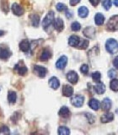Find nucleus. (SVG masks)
I'll list each match as a JSON object with an SVG mask.
<instances>
[{
  "label": "nucleus",
  "mask_w": 118,
  "mask_h": 135,
  "mask_svg": "<svg viewBox=\"0 0 118 135\" xmlns=\"http://www.w3.org/2000/svg\"><path fill=\"white\" fill-rule=\"evenodd\" d=\"M83 101H84V97L83 95H79L72 97V99H71L72 105H74L76 107H82L83 104Z\"/></svg>",
  "instance_id": "nucleus-4"
},
{
  "label": "nucleus",
  "mask_w": 118,
  "mask_h": 135,
  "mask_svg": "<svg viewBox=\"0 0 118 135\" xmlns=\"http://www.w3.org/2000/svg\"><path fill=\"white\" fill-rule=\"evenodd\" d=\"M80 28H81V25H80V24L78 22H77V21H75V22H73V24H72L71 25V29L72 31H78Z\"/></svg>",
  "instance_id": "nucleus-32"
},
{
  "label": "nucleus",
  "mask_w": 118,
  "mask_h": 135,
  "mask_svg": "<svg viewBox=\"0 0 118 135\" xmlns=\"http://www.w3.org/2000/svg\"><path fill=\"white\" fill-rule=\"evenodd\" d=\"M80 41V38L77 36H71L68 39V44L71 46H77L78 42Z\"/></svg>",
  "instance_id": "nucleus-21"
},
{
  "label": "nucleus",
  "mask_w": 118,
  "mask_h": 135,
  "mask_svg": "<svg viewBox=\"0 0 118 135\" xmlns=\"http://www.w3.org/2000/svg\"><path fill=\"white\" fill-rule=\"evenodd\" d=\"M107 29L111 31H116L118 30V15H114L109 20L107 23Z\"/></svg>",
  "instance_id": "nucleus-2"
},
{
  "label": "nucleus",
  "mask_w": 118,
  "mask_h": 135,
  "mask_svg": "<svg viewBox=\"0 0 118 135\" xmlns=\"http://www.w3.org/2000/svg\"><path fill=\"white\" fill-rule=\"evenodd\" d=\"M88 105L90 107V108H92L93 110H95V111H98L100 107V103L98 100L96 99H91L90 101H88Z\"/></svg>",
  "instance_id": "nucleus-14"
},
{
  "label": "nucleus",
  "mask_w": 118,
  "mask_h": 135,
  "mask_svg": "<svg viewBox=\"0 0 118 135\" xmlns=\"http://www.w3.org/2000/svg\"><path fill=\"white\" fill-rule=\"evenodd\" d=\"M80 2V0H70V5L72 6H75Z\"/></svg>",
  "instance_id": "nucleus-37"
},
{
  "label": "nucleus",
  "mask_w": 118,
  "mask_h": 135,
  "mask_svg": "<svg viewBox=\"0 0 118 135\" xmlns=\"http://www.w3.org/2000/svg\"><path fill=\"white\" fill-rule=\"evenodd\" d=\"M88 44H90V42H88V40H85V39H82L80 40L78 44V49H86L88 47Z\"/></svg>",
  "instance_id": "nucleus-27"
},
{
  "label": "nucleus",
  "mask_w": 118,
  "mask_h": 135,
  "mask_svg": "<svg viewBox=\"0 0 118 135\" xmlns=\"http://www.w3.org/2000/svg\"><path fill=\"white\" fill-rule=\"evenodd\" d=\"M78 16L81 17V18H85V17L88 16V9L84 6H82L78 8Z\"/></svg>",
  "instance_id": "nucleus-23"
},
{
  "label": "nucleus",
  "mask_w": 118,
  "mask_h": 135,
  "mask_svg": "<svg viewBox=\"0 0 118 135\" xmlns=\"http://www.w3.org/2000/svg\"><path fill=\"white\" fill-rule=\"evenodd\" d=\"M95 30L93 27H87L83 30V35L88 38H93L95 36Z\"/></svg>",
  "instance_id": "nucleus-15"
},
{
  "label": "nucleus",
  "mask_w": 118,
  "mask_h": 135,
  "mask_svg": "<svg viewBox=\"0 0 118 135\" xmlns=\"http://www.w3.org/2000/svg\"><path fill=\"white\" fill-rule=\"evenodd\" d=\"M12 11L13 13L15 15H18V16H20L24 14V8L21 7L20 5H19L18 3H13L12 4Z\"/></svg>",
  "instance_id": "nucleus-8"
},
{
  "label": "nucleus",
  "mask_w": 118,
  "mask_h": 135,
  "mask_svg": "<svg viewBox=\"0 0 118 135\" xmlns=\"http://www.w3.org/2000/svg\"><path fill=\"white\" fill-rule=\"evenodd\" d=\"M67 63V57L66 56H62L57 60L56 63V67L58 69H63L66 67Z\"/></svg>",
  "instance_id": "nucleus-7"
},
{
  "label": "nucleus",
  "mask_w": 118,
  "mask_h": 135,
  "mask_svg": "<svg viewBox=\"0 0 118 135\" xmlns=\"http://www.w3.org/2000/svg\"><path fill=\"white\" fill-rule=\"evenodd\" d=\"M17 99V95H16V93L14 91H9L8 92V102L11 103V104H14L15 101Z\"/></svg>",
  "instance_id": "nucleus-26"
},
{
  "label": "nucleus",
  "mask_w": 118,
  "mask_h": 135,
  "mask_svg": "<svg viewBox=\"0 0 118 135\" xmlns=\"http://www.w3.org/2000/svg\"><path fill=\"white\" fill-rule=\"evenodd\" d=\"M80 71H81L83 74H88V66L87 64H83L81 66V68H80Z\"/></svg>",
  "instance_id": "nucleus-35"
},
{
  "label": "nucleus",
  "mask_w": 118,
  "mask_h": 135,
  "mask_svg": "<svg viewBox=\"0 0 118 135\" xmlns=\"http://www.w3.org/2000/svg\"><path fill=\"white\" fill-rule=\"evenodd\" d=\"M67 80L71 83V84H76L78 82V76L77 74V73L74 71H70L67 73Z\"/></svg>",
  "instance_id": "nucleus-6"
},
{
  "label": "nucleus",
  "mask_w": 118,
  "mask_h": 135,
  "mask_svg": "<svg viewBox=\"0 0 118 135\" xmlns=\"http://www.w3.org/2000/svg\"><path fill=\"white\" fill-rule=\"evenodd\" d=\"M95 24L97 25H101L104 24L105 17H104V15L102 14H100V13H98V14L95 15Z\"/></svg>",
  "instance_id": "nucleus-24"
},
{
  "label": "nucleus",
  "mask_w": 118,
  "mask_h": 135,
  "mask_svg": "<svg viewBox=\"0 0 118 135\" xmlns=\"http://www.w3.org/2000/svg\"><path fill=\"white\" fill-rule=\"evenodd\" d=\"M110 86L113 91H118V79H113L110 84Z\"/></svg>",
  "instance_id": "nucleus-29"
},
{
  "label": "nucleus",
  "mask_w": 118,
  "mask_h": 135,
  "mask_svg": "<svg viewBox=\"0 0 118 135\" xmlns=\"http://www.w3.org/2000/svg\"><path fill=\"white\" fill-rule=\"evenodd\" d=\"M56 8H57V10L59 11V12H62V11H63V10H66V9H67L66 5H65V4L62 3H57V6H56Z\"/></svg>",
  "instance_id": "nucleus-33"
},
{
  "label": "nucleus",
  "mask_w": 118,
  "mask_h": 135,
  "mask_svg": "<svg viewBox=\"0 0 118 135\" xmlns=\"http://www.w3.org/2000/svg\"><path fill=\"white\" fill-rule=\"evenodd\" d=\"M4 35V31H0V36H2Z\"/></svg>",
  "instance_id": "nucleus-42"
},
{
  "label": "nucleus",
  "mask_w": 118,
  "mask_h": 135,
  "mask_svg": "<svg viewBox=\"0 0 118 135\" xmlns=\"http://www.w3.org/2000/svg\"><path fill=\"white\" fill-rule=\"evenodd\" d=\"M102 5L105 10H109L111 7V0H102Z\"/></svg>",
  "instance_id": "nucleus-31"
},
{
  "label": "nucleus",
  "mask_w": 118,
  "mask_h": 135,
  "mask_svg": "<svg viewBox=\"0 0 118 135\" xmlns=\"http://www.w3.org/2000/svg\"><path fill=\"white\" fill-rule=\"evenodd\" d=\"M51 57H52V53H51L50 51L48 49H44L43 51H42L40 58H41V61L46 62V61H47Z\"/></svg>",
  "instance_id": "nucleus-17"
},
{
  "label": "nucleus",
  "mask_w": 118,
  "mask_h": 135,
  "mask_svg": "<svg viewBox=\"0 0 118 135\" xmlns=\"http://www.w3.org/2000/svg\"><path fill=\"white\" fill-rule=\"evenodd\" d=\"M19 49L24 52H26L30 50V42L27 40H23L19 43Z\"/></svg>",
  "instance_id": "nucleus-19"
},
{
  "label": "nucleus",
  "mask_w": 118,
  "mask_h": 135,
  "mask_svg": "<svg viewBox=\"0 0 118 135\" xmlns=\"http://www.w3.org/2000/svg\"><path fill=\"white\" fill-rule=\"evenodd\" d=\"M73 94V89L68 84H65L62 87V95L66 97H70Z\"/></svg>",
  "instance_id": "nucleus-11"
},
{
  "label": "nucleus",
  "mask_w": 118,
  "mask_h": 135,
  "mask_svg": "<svg viewBox=\"0 0 118 135\" xmlns=\"http://www.w3.org/2000/svg\"><path fill=\"white\" fill-rule=\"evenodd\" d=\"M113 3L116 7H118V0H113Z\"/></svg>",
  "instance_id": "nucleus-41"
},
{
  "label": "nucleus",
  "mask_w": 118,
  "mask_h": 135,
  "mask_svg": "<svg viewBox=\"0 0 118 135\" xmlns=\"http://www.w3.org/2000/svg\"><path fill=\"white\" fill-rule=\"evenodd\" d=\"M57 133L60 135H67L70 133V130L67 128V127H60V128H58Z\"/></svg>",
  "instance_id": "nucleus-28"
},
{
  "label": "nucleus",
  "mask_w": 118,
  "mask_h": 135,
  "mask_svg": "<svg viewBox=\"0 0 118 135\" xmlns=\"http://www.w3.org/2000/svg\"><path fill=\"white\" fill-rule=\"evenodd\" d=\"M59 116L63 118H67L70 117V111L67 107H62L59 111Z\"/></svg>",
  "instance_id": "nucleus-18"
},
{
  "label": "nucleus",
  "mask_w": 118,
  "mask_h": 135,
  "mask_svg": "<svg viewBox=\"0 0 118 135\" xmlns=\"http://www.w3.org/2000/svg\"><path fill=\"white\" fill-rule=\"evenodd\" d=\"M53 20H54V12L50 11L45 17L43 21H42V26H43L45 30H46L53 23Z\"/></svg>",
  "instance_id": "nucleus-3"
},
{
  "label": "nucleus",
  "mask_w": 118,
  "mask_h": 135,
  "mask_svg": "<svg viewBox=\"0 0 118 135\" xmlns=\"http://www.w3.org/2000/svg\"><path fill=\"white\" fill-rule=\"evenodd\" d=\"M111 107V101L109 98H105L102 101V109L105 112H108Z\"/></svg>",
  "instance_id": "nucleus-22"
},
{
  "label": "nucleus",
  "mask_w": 118,
  "mask_h": 135,
  "mask_svg": "<svg viewBox=\"0 0 118 135\" xmlns=\"http://www.w3.org/2000/svg\"><path fill=\"white\" fill-rule=\"evenodd\" d=\"M108 76L111 79H113V78H115L116 76V71L115 70H113V69H111L109 72H108Z\"/></svg>",
  "instance_id": "nucleus-36"
},
{
  "label": "nucleus",
  "mask_w": 118,
  "mask_h": 135,
  "mask_svg": "<svg viewBox=\"0 0 118 135\" xmlns=\"http://www.w3.org/2000/svg\"><path fill=\"white\" fill-rule=\"evenodd\" d=\"M33 72L35 73L37 76H39L41 78H44L46 74V68L42 66H35L33 68Z\"/></svg>",
  "instance_id": "nucleus-5"
},
{
  "label": "nucleus",
  "mask_w": 118,
  "mask_h": 135,
  "mask_svg": "<svg viewBox=\"0 0 118 135\" xmlns=\"http://www.w3.org/2000/svg\"><path fill=\"white\" fill-rule=\"evenodd\" d=\"M114 119V115L111 113V112H107L104 114V115L101 117L100 120L102 122H104V123H106V122H111Z\"/></svg>",
  "instance_id": "nucleus-16"
},
{
  "label": "nucleus",
  "mask_w": 118,
  "mask_h": 135,
  "mask_svg": "<svg viewBox=\"0 0 118 135\" xmlns=\"http://www.w3.org/2000/svg\"><path fill=\"white\" fill-rule=\"evenodd\" d=\"M107 52L111 54H116L118 52V43L115 39H109L105 44Z\"/></svg>",
  "instance_id": "nucleus-1"
},
{
  "label": "nucleus",
  "mask_w": 118,
  "mask_h": 135,
  "mask_svg": "<svg viewBox=\"0 0 118 135\" xmlns=\"http://www.w3.org/2000/svg\"><path fill=\"white\" fill-rule=\"evenodd\" d=\"M31 23L32 25L35 27H37L38 25L40 24V17L39 15H31Z\"/></svg>",
  "instance_id": "nucleus-25"
},
{
  "label": "nucleus",
  "mask_w": 118,
  "mask_h": 135,
  "mask_svg": "<svg viewBox=\"0 0 118 135\" xmlns=\"http://www.w3.org/2000/svg\"><path fill=\"white\" fill-rule=\"evenodd\" d=\"M49 85L51 88H52L53 90H57L60 86V82L57 78L56 77H52L49 79Z\"/></svg>",
  "instance_id": "nucleus-12"
},
{
  "label": "nucleus",
  "mask_w": 118,
  "mask_h": 135,
  "mask_svg": "<svg viewBox=\"0 0 118 135\" xmlns=\"http://www.w3.org/2000/svg\"><path fill=\"white\" fill-rule=\"evenodd\" d=\"M53 26L57 31L60 32V31H62L63 28H64V23H63V21H62V19L57 18V19L53 20Z\"/></svg>",
  "instance_id": "nucleus-9"
},
{
  "label": "nucleus",
  "mask_w": 118,
  "mask_h": 135,
  "mask_svg": "<svg viewBox=\"0 0 118 135\" xmlns=\"http://www.w3.org/2000/svg\"><path fill=\"white\" fill-rule=\"evenodd\" d=\"M9 133V129H8V127L3 126L0 128V134H8Z\"/></svg>",
  "instance_id": "nucleus-34"
},
{
  "label": "nucleus",
  "mask_w": 118,
  "mask_h": 135,
  "mask_svg": "<svg viewBox=\"0 0 118 135\" xmlns=\"http://www.w3.org/2000/svg\"><path fill=\"white\" fill-rule=\"evenodd\" d=\"M90 2L93 6H97L100 3V0H90Z\"/></svg>",
  "instance_id": "nucleus-38"
},
{
  "label": "nucleus",
  "mask_w": 118,
  "mask_h": 135,
  "mask_svg": "<svg viewBox=\"0 0 118 135\" xmlns=\"http://www.w3.org/2000/svg\"><path fill=\"white\" fill-rule=\"evenodd\" d=\"M113 65L115 66L116 69H118V57H115V59L113 60Z\"/></svg>",
  "instance_id": "nucleus-39"
},
{
  "label": "nucleus",
  "mask_w": 118,
  "mask_h": 135,
  "mask_svg": "<svg viewBox=\"0 0 118 135\" xmlns=\"http://www.w3.org/2000/svg\"><path fill=\"white\" fill-rule=\"evenodd\" d=\"M94 90H95V92L97 93V94L102 95L103 93L105 91V85L104 84L99 82V84H96V85L94 87Z\"/></svg>",
  "instance_id": "nucleus-20"
},
{
  "label": "nucleus",
  "mask_w": 118,
  "mask_h": 135,
  "mask_svg": "<svg viewBox=\"0 0 118 135\" xmlns=\"http://www.w3.org/2000/svg\"><path fill=\"white\" fill-rule=\"evenodd\" d=\"M14 69H15V70H17V72H18V74L19 75H24L28 71L27 68L24 65V63L22 62L18 63V64H16L15 67H14Z\"/></svg>",
  "instance_id": "nucleus-10"
},
{
  "label": "nucleus",
  "mask_w": 118,
  "mask_h": 135,
  "mask_svg": "<svg viewBox=\"0 0 118 135\" xmlns=\"http://www.w3.org/2000/svg\"><path fill=\"white\" fill-rule=\"evenodd\" d=\"M11 56V52L8 48H0V58L1 59H3V60H5V59H8Z\"/></svg>",
  "instance_id": "nucleus-13"
},
{
  "label": "nucleus",
  "mask_w": 118,
  "mask_h": 135,
  "mask_svg": "<svg viewBox=\"0 0 118 135\" xmlns=\"http://www.w3.org/2000/svg\"><path fill=\"white\" fill-rule=\"evenodd\" d=\"M100 78H101V74L100 72H95V73L92 74V79L95 82L97 83L100 82Z\"/></svg>",
  "instance_id": "nucleus-30"
},
{
  "label": "nucleus",
  "mask_w": 118,
  "mask_h": 135,
  "mask_svg": "<svg viewBox=\"0 0 118 135\" xmlns=\"http://www.w3.org/2000/svg\"><path fill=\"white\" fill-rule=\"evenodd\" d=\"M66 16H67V18H68V19L72 18V17H73V12L69 11V10H67V12H66Z\"/></svg>",
  "instance_id": "nucleus-40"
}]
</instances>
